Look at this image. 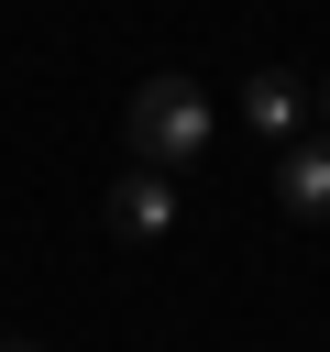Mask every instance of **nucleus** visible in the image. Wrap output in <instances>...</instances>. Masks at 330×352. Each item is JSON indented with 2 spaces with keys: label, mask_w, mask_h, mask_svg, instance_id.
<instances>
[{
  "label": "nucleus",
  "mask_w": 330,
  "mask_h": 352,
  "mask_svg": "<svg viewBox=\"0 0 330 352\" xmlns=\"http://www.w3.org/2000/svg\"><path fill=\"white\" fill-rule=\"evenodd\" d=\"M209 132H220V110H209V88H198V77H143V88H132V110H121L132 165H154V176H187V165L209 154Z\"/></svg>",
  "instance_id": "1"
},
{
  "label": "nucleus",
  "mask_w": 330,
  "mask_h": 352,
  "mask_svg": "<svg viewBox=\"0 0 330 352\" xmlns=\"http://www.w3.org/2000/svg\"><path fill=\"white\" fill-rule=\"evenodd\" d=\"M264 187H275V209H286V220L330 231V143H319V132H297V143L275 154V176H264Z\"/></svg>",
  "instance_id": "2"
},
{
  "label": "nucleus",
  "mask_w": 330,
  "mask_h": 352,
  "mask_svg": "<svg viewBox=\"0 0 330 352\" xmlns=\"http://www.w3.org/2000/svg\"><path fill=\"white\" fill-rule=\"evenodd\" d=\"M110 231H121V242H165V231H176V176L132 165V176L110 187Z\"/></svg>",
  "instance_id": "3"
},
{
  "label": "nucleus",
  "mask_w": 330,
  "mask_h": 352,
  "mask_svg": "<svg viewBox=\"0 0 330 352\" xmlns=\"http://www.w3.org/2000/svg\"><path fill=\"white\" fill-rule=\"evenodd\" d=\"M242 121H253L264 143H297V121H308L297 77H286V66H253V77H242Z\"/></svg>",
  "instance_id": "4"
},
{
  "label": "nucleus",
  "mask_w": 330,
  "mask_h": 352,
  "mask_svg": "<svg viewBox=\"0 0 330 352\" xmlns=\"http://www.w3.org/2000/svg\"><path fill=\"white\" fill-rule=\"evenodd\" d=\"M308 110H319V143H330V77H319V88H308Z\"/></svg>",
  "instance_id": "5"
},
{
  "label": "nucleus",
  "mask_w": 330,
  "mask_h": 352,
  "mask_svg": "<svg viewBox=\"0 0 330 352\" xmlns=\"http://www.w3.org/2000/svg\"><path fill=\"white\" fill-rule=\"evenodd\" d=\"M0 352H44V341H0Z\"/></svg>",
  "instance_id": "6"
}]
</instances>
